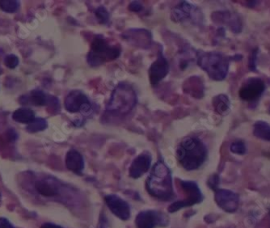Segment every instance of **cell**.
<instances>
[{
	"instance_id": "6da1fadb",
	"label": "cell",
	"mask_w": 270,
	"mask_h": 228,
	"mask_svg": "<svg viewBox=\"0 0 270 228\" xmlns=\"http://www.w3.org/2000/svg\"><path fill=\"white\" fill-rule=\"evenodd\" d=\"M146 189L150 195L162 201H170L174 198L170 170L162 161L153 167L146 180Z\"/></svg>"
},
{
	"instance_id": "7a4b0ae2",
	"label": "cell",
	"mask_w": 270,
	"mask_h": 228,
	"mask_svg": "<svg viewBox=\"0 0 270 228\" xmlns=\"http://www.w3.org/2000/svg\"><path fill=\"white\" fill-rule=\"evenodd\" d=\"M177 159L187 171L199 169L207 158V148L198 138H186L177 148Z\"/></svg>"
},
{
	"instance_id": "3957f363",
	"label": "cell",
	"mask_w": 270,
	"mask_h": 228,
	"mask_svg": "<svg viewBox=\"0 0 270 228\" xmlns=\"http://www.w3.org/2000/svg\"><path fill=\"white\" fill-rule=\"evenodd\" d=\"M137 100V94L131 85L119 83L113 91L106 111L116 115H126L133 110Z\"/></svg>"
},
{
	"instance_id": "277c9868",
	"label": "cell",
	"mask_w": 270,
	"mask_h": 228,
	"mask_svg": "<svg viewBox=\"0 0 270 228\" xmlns=\"http://www.w3.org/2000/svg\"><path fill=\"white\" fill-rule=\"evenodd\" d=\"M120 47L111 45L102 35H97L92 41L87 61L92 68L100 67L107 62L114 61L121 55Z\"/></svg>"
},
{
	"instance_id": "5b68a950",
	"label": "cell",
	"mask_w": 270,
	"mask_h": 228,
	"mask_svg": "<svg viewBox=\"0 0 270 228\" xmlns=\"http://www.w3.org/2000/svg\"><path fill=\"white\" fill-rule=\"evenodd\" d=\"M198 64L209 78L222 81L227 77L229 60L227 57L218 52H201L198 54Z\"/></svg>"
},
{
	"instance_id": "8992f818",
	"label": "cell",
	"mask_w": 270,
	"mask_h": 228,
	"mask_svg": "<svg viewBox=\"0 0 270 228\" xmlns=\"http://www.w3.org/2000/svg\"><path fill=\"white\" fill-rule=\"evenodd\" d=\"M181 186L183 191L187 195L185 200L174 202L168 207V211L170 213H174L185 207H192L194 205L199 204L202 202L203 195L199 185L197 183L190 180H181Z\"/></svg>"
},
{
	"instance_id": "52a82bcc",
	"label": "cell",
	"mask_w": 270,
	"mask_h": 228,
	"mask_svg": "<svg viewBox=\"0 0 270 228\" xmlns=\"http://www.w3.org/2000/svg\"><path fill=\"white\" fill-rule=\"evenodd\" d=\"M64 106L69 113H82L89 115L92 113V105L85 94L80 91H71L66 96Z\"/></svg>"
},
{
	"instance_id": "ba28073f",
	"label": "cell",
	"mask_w": 270,
	"mask_h": 228,
	"mask_svg": "<svg viewBox=\"0 0 270 228\" xmlns=\"http://www.w3.org/2000/svg\"><path fill=\"white\" fill-rule=\"evenodd\" d=\"M266 90V84L262 78L253 77L247 79L239 91L242 100L248 102H255L259 100Z\"/></svg>"
},
{
	"instance_id": "9c48e42d",
	"label": "cell",
	"mask_w": 270,
	"mask_h": 228,
	"mask_svg": "<svg viewBox=\"0 0 270 228\" xmlns=\"http://www.w3.org/2000/svg\"><path fill=\"white\" fill-rule=\"evenodd\" d=\"M214 200L218 207L227 213H235L239 209V196L228 189H217L214 195Z\"/></svg>"
},
{
	"instance_id": "30bf717a",
	"label": "cell",
	"mask_w": 270,
	"mask_h": 228,
	"mask_svg": "<svg viewBox=\"0 0 270 228\" xmlns=\"http://www.w3.org/2000/svg\"><path fill=\"white\" fill-rule=\"evenodd\" d=\"M168 220L164 215L155 211H145L140 212L135 219L137 228H155L158 226H165Z\"/></svg>"
},
{
	"instance_id": "8fae6325",
	"label": "cell",
	"mask_w": 270,
	"mask_h": 228,
	"mask_svg": "<svg viewBox=\"0 0 270 228\" xmlns=\"http://www.w3.org/2000/svg\"><path fill=\"white\" fill-rule=\"evenodd\" d=\"M169 72V63L163 52L159 51L158 58L149 69V78L153 86H156L161 82Z\"/></svg>"
},
{
	"instance_id": "7c38bea8",
	"label": "cell",
	"mask_w": 270,
	"mask_h": 228,
	"mask_svg": "<svg viewBox=\"0 0 270 228\" xmlns=\"http://www.w3.org/2000/svg\"><path fill=\"white\" fill-rule=\"evenodd\" d=\"M107 207L112 211V213L119 218L120 220H128L131 218V207L126 201L119 196L115 194L107 195L105 198Z\"/></svg>"
},
{
	"instance_id": "4fadbf2b",
	"label": "cell",
	"mask_w": 270,
	"mask_h": 228,
	"mask_svg": "<svg viewBox=\"0 0 270 228\" xmlns=\"http://www.w3.org/2000/svg\"><path fill=\"white\" fill-rule=\"evenodd\" d=\"M152 158L149 152H143L136 157L129 168L130 176L134 179L139 178L150 169Z\"/></svg>"
},
{
	"instance_id": "5bb4252c",
	"label": "cell",
	"mask_w": 270,
	"mask_h": 228,
	"mask_svg": "<svg viewBox=\"0 0 270 228\" xmlns=\"http://www.w3.org/2000/svg\"><path fill=\"white\" fill-rule=\"evenodd\" d=\"M199 10L194 7V5L182 1L172 9L171 18L174 22H181L190 18L196 17L197 14L199 15Z\"/></svg>"
},
{
	"instance_id": "9a60e30c",
	"label": "cell",
	"mask_w": 270,
	"mask_h": 228,
	"mask_svg": "<svg viewBox=\"0 0 270 228\" xmlns=\"http://www.w3.org/2000/svg\"><path fill=\"white\" fill-rule=\"evenodd\" d=\"M123 37L134 46H139L141 48H149L151 42V35L145 29H131L128 31V34H124Z\"/></svg>"
},
{
	"instance_id": "2e32d148",
	"label": "cell",
	"mask_w": 270,
	"mask_h": 228,
	"mask_svg": "<svg viewBox=\"0 0 270 228\" xmlns=\"http://www.w3.org/2000/svg\"><path fill=\"white\" fill-rule=\"evenodd\" d=\"M50 96H47L43 91L39 89L33 90L29 94L20 96L19 102L22 105L45 106L48 105Z\"/></svg>"
},
{
	"instance_id": "e0dca14e",
	"label": "cell",
	"mask_w": 270,
	"mask_h": 228,
	"mask_svg": "<svg viewBox=\"0 0 270 228\" xmlns=\"http://www.w3.org/2000/svg\"><path fill=\"white\" fill-rule=\"evenodd\" d=\"M65 162L68 169L74 173L81 175L84 169L83 157L78 151L74 149L69 151L66 155Z\"/></svg>"
},
{
	"instance_id": "ac0fdd59",
	"label": "cell",
	"mask_w": 270,
	"mask_h": 228,
	"mask_svg": "<svg viewBox=\"0 0 270 228\" xmlns=\"http://www.w3.org/2000/svg\"><path fill=\"white\" fill-rule=\"evenodd\" d=\"M35 189L38 194L44 197H54L59 194V187L57 181L48 177L38 180L35 184Z\"/></svg>"
},
{
	"instance_id": "d6986e66",
	"label": "cell",
	"mask_w": 270,
	"mask_h": 228,
	"mask_svg": "<svg viewBox=\"0 0 270 228\" xmlns=\"http://www.w3.org/2000/svg\"><path fill=\"white\" fill-rule=\"evenodd\" d=\"M35 118L34 112L26 107L16 109L12 114V119L15 122L23 123V124H29Z\"/></svg>"
},
{
	"instance_id": "ffe728a7",
	"label": "cell",
	"mask_w": 270,
	"mask_h": 228,
	"mask_svg": "<svg viewBox=\"0 0 270 228\" xmlns=\"http://www.w3.org/2000/svg\"><path fill=\"white\" fill-rule=\"evenodd\" d=\"M253 135L257 139L270 141V125L264 121H258L253 126Z\"/></svg>"
},
{
	"instance_id": "44dd1931",
	"label": "cell",
	"mask_w": 270,
	"mask_h": 228,
	"mask_svg": "<svg viewBox=\"0 0 270 228\" xmlns=\"http://www.w3.org/2000/svg\"><path fill=\"white\" fill-rule=\"evenodd\" d=\"M213 106L214 110L218 113L224 115L228 112L230 108V100L228 96L224 94H221L213 99Z\"/></svg>"
},
{
	"instance_id": "7402d4cb",
	"label": "cell",
	"mask_w": 270,
	"mask_h": 228,
	"mask_svg": "<svg viewBox=\"0 0 270 228\" xmlns=\"http://www.w3.org/2000/svg\"><path fill=\"white\" fill-rule=\"evenodd\" d=\"M48 122L42 118H36L33 122L26 126V131L29 133H37L43 131L47 128Z\"/></svg>"
},
{
	"instance_id": "603a6c76",
	"label": "cell",
	"mask_w": 270,
	"mask_h": 228,
	"mask_svg": "<svg viewBox=\"0 0 270 228\" xmlns=\"http://www.w3.org/2000/svg\"><path fill=\"white\" fill-rule=\"evenodd\" d=\"M20 2L15 0H1L0 9L5 12L14 13L20 8Z\"/></svg>"
},
{
	"instance_id": "cb8c5ba5",
	"label": "cell",
	"mask_w": 270,
	"mask_h": 228,
	"mask_svg": "<svg viewBox=\"0 0 270 228\" xmlns=\"http://www.w3.org/2000/svg\"><path fill=\"white\" fill-rule=\"evenodd\" d=\"M230 150L234 154H244L246 153L247 148L244 142L235 141L231 144Z\"/></svg>"
},
{
	"instance_id": "d4e9b609",
	"label": "cell",
	"mask_w": 270,
	"mask_h": 228,
	"mask_svg": "<svg viewBox=\"0 0 270 228\" xmlns=\"http://www.w3.org/2000/svg\"><path fill=\"white\" fill-rule=\"evenodd\" d=\"M96 16L98 19L100 24H107L109 20V13L106 8L100 7L96 10Z\"/></svg>"
},
{
	"instance_id": "484cf974",
	"label": "cell",
	"mask_w": 270,
	"mask_h": 228,
	"mask_svg": "<svg viewBox=\"0 0 270 228\" xmlns=\"http://www.w3.org/2000/svg\"><path fill=\"white\" fill-rule=\"evenodd\" d=\"M19 58L16 55L11 54L5 57L4 64L9 69H15L19 65Z\"/></svg>"
},
{
	"instance_id": "4316f807",
	"label": "cell",
	"mask_w": 270,
	"mask_h": 228,
	"mask_svg": "<svg viewBox=\"0 0 270 228\" xmlns=\"http://www.w3.org/2000/svg\"><path fill=\"white\" fill-rule=\"evenodd\" d=\"M258 49H255L251 53L250 59H249V68L252 71H256L257 69V54H258Z\"/></svg>"
},
{
	"instance_id": "83f0119b",
	"label": "cell",
	"mask_w": 270,
	"mask_h": 228,
	"mask_svg": "<svg viewBox=\"0 0 270 228\" xmlns=\"http://www.w3.org/2000/svg\"><path fill=\"white\" fill-rule=\"evenodd\" d=\"M218 184H219V177L218 175H213L210 176V178L208 180V185L210 189L216 191L218 189Z\"/></svg>"
},
{
	"instance_id": "f1b7e54d",
	"label": "cell",
	"mask_w": 270,
	"mask_h": 228,
	"mask_svg": "<svg viewBox=\"0 0 270 228\" xmlns=\"http://www.w3.org/2000/svg\"><path fill=\"white\" fill-rule=\"evenodd\" d=\"M129 9H130L131 11L138 12V11H142V9H143V7H142V4L141 2H138V1H134V2H131L130 6H129Z\"/></svg>"
},
{
	"instance_id": "f546056e",
	"label": "cell",
	"mask_w": 270,
	"mask_h": 228,
	"mask_svg": "<svg viewBox=\"0 0 270 228\" xmlns=\"http://www.w3.org/2000/svg\"><path fill=\"white\" fill-rule=\"evenodd\" d=\"M0 228H15L13 225L5 218H0Z\"/></svg>"
},
{
	"instance_id": "4dcf8cb0",
	"label": "cell",
	"mask_w": 270,
	"mask_h": 228,
	"mask_svg": "<svg viewBox=\"0 0 270 228\" xmlns=\"http://www.w3.org/2000/svg\"><path fill=\"white\" fill-rule=\"evenodd\" d=\"M7 139L9 141L14 142L18 139V135L14 130L10 129L7 132Z\"/></svg>"
},
{
	"instance_id": "1f68e13d",
	"label": "cell",
	"mask_w": 270,
	"mask_h": 228,
	"mask_svg": "<svg viewBox=\"0 0 270 228\" xmlns=\"http://www.w3.org/2000/svg\"><path fill=\"white\" fill-rule=\"evenodd\" d=\"M107 222H108V220H107L105 215H101L100 223L98 224V228H108V223Z\"/></svg>"
},
{
	"instance_id": "d6a6232c",
	"label": "cell",
	"mask_w": 270,
	"mask_h": 228,
	"mask_svg": "<svg viewBox=\"0 0 270 228\" xmlns=\"http://www.w3.org/2000/svg\"><path fill=\"white\" fill-rule=\"evenodd\" d=\"M41 228H64L62 227L58 226L55 224H50V223H46V224H43Z\"/></svg>"
},
{
	"instance_id": "836d02e7",
	"label": "cell",
	"mask_w": 270,
	"mask_h": 228,
	"mask_svg": "<svg viewBox=\"0 0 270 228\" xmlns=\"http://www.w3.org/2000/svg\"><path fill=\"white\" fill-rule=\"evenodd\" d=\"M1 73H2V69L0 68V75H1Z\"/></svg>"
},
{
	"instance_id": "e575fe53",
	"label": "cell",
	"mask_w": 270,
	"mask_h": 228,
	"mask_svg": "<svg viewBox=\"0 0 270 228\" xmlns=\"http://www.w3.org/2000/svg\"><path fill=\"white\" fill-rule=\"evenodd\" d=\"M269 112H270V109H269Z\"/></svg>"
}]
</instances>
